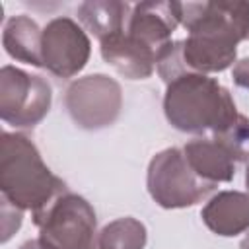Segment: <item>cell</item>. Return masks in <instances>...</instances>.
<instances>
[{
	"mask_svg": "<svg viewBox=\"0 0 249 249\" xmlns=\"http://www.w3.org/2000/svg\"><path fill=\"white\" fill-rule=\"evenodd\" d=\"M187 72H224L235 62L237 45L249 39V2H181Z\"/></svg>",
	"mask_w": 249,
	"mask_h": 249,
	"instance_id": "1",
	"label": "cell"
},
{
	"mask_svg": "<svg viewBox=\"0 0 249 249\" xmlns=\"http://www.w3.org/2000/svg\"><path fill=\"white\" fill-rule=\"evenodd\" d=\"M200 218L210 231L222 237H233L249 230V195L241 191H222L214 195Z\"/></svg>",
	"mask_w": 249,
	"mask_h": 249,
	"instance_id": "11",
	"label": "cell"
},
{
	"mask_svg": "<svg viewBox=\"0 0 249 249\" xmlns=\"http://www.w3.org/2000/svg\"><path fill=\"white\" fill-rule=\"evenodd\" d=\"M64 105L80 128L97 130L117 121L123 107V91L117 80L105 74H89L68 86Z\"/></svg>",
	"mask_w": 249,
	"mask_h": 249,
	"instance_id": "7",
	"label": "cell"
},
{
	"mask_svg": "<svg viewBox=\"0 0 249 249\" xmlns=\"http://www.w3.org/2000/svg\"><path fill=\"white\" fill-rule=\"evenodd\" d=\"M212 138L220 142L235 161H249V117L239 113L228 128L212 134Z\"/></svg>",
	"mask_w": 249,
	"mask_h": 249,
	"instance_id": "16",
	"label": "cell"
},
{
	"mask_svg": "<svg viewBox=\"0 0 249 249\" xmlns=\"http://www.w3.org/2000/svg\"><path fill=\"white\" fill-rule=\"evenodd\" d=\"M66 191V183L49 169L37 146L25 134L2 132L0 193L6 202L33 214Z\"/></svg>",
	"mask_w": 249,
	"mask_h": 249,
	"instance_id": "3",
	"label": "cell"
},
{
	"mask_svg": "<svg viewBox=\"0 0 249 249\" xmlns=\"http://www.w3.org/2000/svg\"><path fill=\"white\" fill-rule=\"evenodd\" d=\"M146 239V226L132 216H124L103 226L95 233L89 249H144Z\"/></svg>",
	"mask_w": 249,
	"mask_h": 249,
	"instance_id": "15",
	"label": "cell"
},
{
	"mask_svg": "<svg viewBox=\"0 0 249 249\" xmlns=\"http://www.w3.org/2000/svg\"><path fill=\"white\" fill-rule=\"evenodd\" d=\"M43 249H89L95 237V210L76 193H62L31 214Z\"/></svg>",
	"mask_w": 249,
	"mask_h": 249,
	"instance_id": "4",
	"label": "cell"
},
{
	"mask_svg": "<svg viewBox=\"0 0 249 249\" xmlns=\"http://www.w3.org/2000/svg\"><path fill=\"white\" fill-rule=\"evenodd\" d=\"M19 249H43V245H41L39 239H29V241H25Z\"/></svg>",
	"mask_w": 249,
	"mask_h": 249,
	"instance_id": "19",
	"label": "cell"
},
{
	"mask_svg": "<svg viewBox=\"0 0 249 249\" xmlns=\"http://www.w3.org/2000/svg\"><path fill=\"white\" fill-rule=\"evenodd\" d=\"M89 37L72 18H54L43 27V68H47L56 78H72L82 72L89 60Z\"/></svg>",
	"mask_w": 249,
	"mask_h": 249,
	"instance_id": "8",
	"label": "cell"
},
{
	"mask_svg": "<svg viewBox=\"0 0 249 249\" xmlns=\"http://www.w3.org/2000/svg\"><path fill=\"white\" fill-rule=\"evenodd\" d=\"M53 91L43 76L16 66L0 70V119L16 128L39 124L51 109Z\"/></svg>",
	"mask_w": 249,
	"mask_h": 249,
	"instance_id": "6",
	"label": "cell"
},
{
	"mask_svg": "<svg viewBox=\"0 0 249 249\" xmlns=\"http://www.w3.org/2000/svg\"><path fill=\"white\" fill-rule=\"evenodd\" d=\"M239 249H249V233L243 237V241H241V245H239Z\"/></svg>",
	"mask_w": 249,
	"mask_h": 249,
	"instance_id": "20",
	"label": "cell"
},
{
	"mask_svg": "<svg viewBox=\"0 0 249 249\" xmlns=\"http://www.w3.org/2000/svg\"><path fill=\"white\" fill-rule=\"evenodd\" d=\"M146 187L156 204L173 210L200 202L216 185L202 181L191 169L183 150L165 148L150 160Z\"/></svg>",
	"mask_w": 249,
	"mask_h": 249,
	"instance_id": "5",
	"label": "cell"
},
{
	"mask_svg": "<svg viewBox=\"0 0 249 249\" xmlns=\"http://www.w3.org/2000/svg\"><path fill=\"white\" fill-rule=\"evenodd\" d=\"M23 220V210L12 206L2 198V243H6L21 226Z\"/></svg>",
	"mask_w": 249,
	"mask_h": 249,
	"instance_id": "17",
	"label": "cell"
},
{
	"mask_svg": "<svg viewBox=\"0 0 249 249\" xmlns=\"http://www.w3.org/2000/svg\"><path fill=\"white\" fill-rule=\"evenodd\" d=\"M130 8L132 6L119 0H88L78 6V19L101 43L107 37L124 31Z\"/></svg>",
	"mask_w": 249,
	"mask_h": 249,
	"instance_id": "14",
	"label": "cell"
},
{
	"mask_svg": "<svg viewBox=\"0 0 249 249\" xmlns=\"http://www.w3.org/2000/svg\"><path fill=\"white\" fill-rule=\"evenodd\" d=\"M101 56L109 66L128 80L150 78L158 64V54L136 39L128 37L124 31L101 41Z\"/></svg>",
	"mask_w": 249,
	"mask_h": 249,
	"instance_id": "10",
	"label": "cell"
},
{
	"mask_svg": "<svg viewBox=\"0 0 249 249\" xmlns=\"http://www.w3.org/2000/svg\"><path fill=\"white\" fill-rule=\"evenodd\" d=\"M163 113L173 128L191 134H218L239 115L230 89L216 78L196 72L181 74L167 84Z\"/></svg>",
	"mask_w": 249,
	"mask_h": 249,
	"instance_id": "2",
	"label": "cell"
},
{
	"mask_svg": "<svg viewBox=\"0 0 249 249\" xmlns=\"http://www.w3.org/2000/svg\"><path fill=\"white\" fill-rule=\"evenodd\" d=\"M231 78H233V82H235L239 88L249 89V56H245V58H241V60H237V62L233 64V68H231Z\"/></svg>",
	"mask_w": 249,
	"mask_h": 249,
	"instance_id": "18",
	"label": "cell"
},
{
	"mask_svg": "<svg viewBox=\"0 0 249 249\" xmlns=\"http://www.w3.org/2000/svg\"><path fill=\"white\" fill-rule=\"evenodd\" d=\"M191 169L206 183H228L235 175V160L214 138H195L183 146Z\"/></svg>",
	"mask_w": 249,
	"mask_h": 249,
	"instance_id": "12",
	"label": "cell"
},
{
	"mask_svg": "<svg viewBox=\"0 0 249 249\" xmlns=\"http://www.w3.org/2000/svg\"><path fill=\"white\" fill-rule=\"evenodd\" d=\"M245 185H247V189H249V165H247V169H245Z\"/></svg>",
	"mask_w": 249,
	"mask_h": 249,
	"instance_id": "21",
	"label": "cell"
},
{
	"mask_svg": "<svg viewBox=\"0 0 249 249\" xmlns=\"http://www.w3.org/2000/svg\"><path fill=\"white\" fill-rule=\"evenodd\" d=\"M41 35L43 29H39V25L29 16L19 14V16H12L4 23L2 45L12 58L31 64L35 68H43Z\"/></svg>",
	"mask_w": 249,
	"mask_h": 249,
	"instance_id": "13",
	"label": "cell"
},
{
	"mask_svg": "<svg viewBox=\"0 0 249 249\" xmlns=\"http://www.w3.org/2000/svg\"><path fill=\"white\" fill-rule=\"evenodd\" d=\"M179 23L181 2H138L130 8L124 33L152 49L160 58Z\"/></svg>",
	"mask_w": 249,
	"mask_h": 249,
	"instance_id": "9",
	"label": "cell"
}]
</instances>
